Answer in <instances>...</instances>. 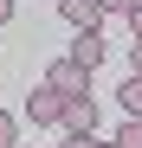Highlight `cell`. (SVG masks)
I'll return each mask as SVG.
<instances>
[{
  "instance_id": "obj_12",
  "label": "cell",
  "mask_w": 142,
  "mask_h": 148,
  "mask_svg": "<svg viewBox=\"0 0 142 148\" xmlns=\"http://www.w3.org/2000/svg\"><path fill=\"white\" fill-rule=\"evenodd\" d=\"M129 77H142V45H136V58H129Z\"/></svg>"
},
{
  "instance_id": "obj_13",
  "label": "cell",
  "mask_w": 142,
  "mask_h": 148,
  "mask_svg": "<svg viewBox=\"0 0 142 148\" xmlns=\"http://www.w3.org/2000/svg\"><path fill=\"white\" fill-rule=\"evenodd\" d=\"M7 19H13V0H0V26H7Z\"/></svg>"
},
{
  "instance_id": "obj_9",
  "label": "cell",
  "mask_w": 142,
  "mask_h": 148,
  "mask_svg": "<svg viewBox=\"0 0 142 148\" xmlns=\"http://www.w3.org/2000/svg\"><path fill=\"white\" fill-rule=\"evenodd\" d=\"M13 135H19V122H13L7 110H0V148H13Z\"/></svg>"
},
{
  "instance_id": "obj_14",
  "label": "cell",
  "mask_w": 142,
  "mask_h": 148,
  "mask_svg": "<svg viewBox=\"0 0 142 148\" xmlns=\"http://www.w3.org/2000/svg\"><path fill=\"white\" fill-rule=\"evenodd\" d=\"M97 148H116V142H97Z\"/></svg>"
},
{
  "instance_id": "obj_1",
  "label": "cell",
  "mask_w": 142,
  "mask_h": 148,
  "mask_svg": "<svg viewBox=\"0 0 142 148\" xmlns=\"http://www.w3.org/2000/svg\"><path fill=\"white\" fill-rule=\"evenodd\" d=\"M45 84H52V90L65 97V103H71V97H90V71H84L78 58H58L52 71H45Z\"/></svg>"
},
{
  "instance_id": "obj_7",
  "label": "cell",
  "mask_w": 142,
  "mask_h": 148,
  "mask_svg": "<svg viewBox=\"0 0 142 148\" xmlns=\"http://www.w3.org/2000/svg\"><path fill=\"white\" fill-rule=\"evenodd\" d=\"M116 148H142V116H129L123 129H116Z\"/></svg>"
},
{
  "instance_id": "obj_11",
  "label": "cell",
  "mask_w": 142,
  "mask_h": 148,
  "mask_svg": "<svg viewBox=\"0 0 142 148\" xmlns=\"http://www.w3.org/2000/svg\"><path fill=\"white\" fill-rule=\"evenodd\" d=\"M129 26H136V45H142V7H129Z\"/></svg>"
},
{
  "instance_id": "obj_4",
  "label": "cell",
  "mask_w": 142,
  "mask_h": 148,
  "mask_svg": "<svg viewBox=\"0 0 142 148\" xmlns=\"http://www.w3.org/2000/svg\"><path fill=\"white\" fill-rule=\"evenodd\" d=\"M58 129H97V103H90V97H71V103H65V116H58Z\"/></svg>"
},
{
  "instance_id": "obj_10",
  "label": "cell",
  "mask_w": 142,
  "mask_h": 148,
  "mask_svg": "<svg viewBox=\"0 0 142 148\" xmlns=\"http://www.w3.org/2000/svg\"><path fill=\"white\" fill-rule=\"evenodd\" d=\"M97 13H129V0H97Z\"/></svg>"
},
{
  "instance_id": "obj_15",
  "label": "cell",
  "mask_w": 142,
  "mask_h": 148,
  "mask_svg": "<svg viewBox=\"0 0 142 148\" xmlns=\"http://www.w3.org/2000/svg\"><path fill=\"white\" fill-rule=\"evenodd\" d=\"M129 7H142V0H129Z\"/></svg>"
},
{
  "instance_id": "obj_2",
  "label": "cell",
  "mask_w": 142,
  "mask_h": 148,
  "mask_svg": "<svg viewBox=\"0 0 142 148\" xmlns=\"http://www.w3.org/2000/svg\"><path fill=\"white\" fill-rule=\"evenodd\" d=\"M26 116H32V122H58V116H65V97H58L52 84H32V90H26Z\"/></svg>"
},
{
  "instance_id": "obj_5",
  "label": "cell",
  "mask_w": 142,
  "mask_h": 148,
  "mask_svg": "<svg viewBox=\"0 0 142 148\" xmlns=\"http://www.w3.org/2000/svg\"><path fill=\"white\" fill-rule=\"evenodd\" d=\"M71 58H78L84 71H97V64H103V39H97V32H78V45H71Z\"/></svg>"
},
{
  "instance_id": "obj_8",
  "label": "cell",
  "mask_w": 142,
  "mask_h": 148,
  "mask_svg": "<svg viewBox=\"0 0 142 148\" xmlns=\"http://www.w3.org/2000/svg\"><path fill=\"white\" fill-rule=\"evenodd\" d=\"M58 148H97V135H84V129H65V142Z\"/></svg>"
},
{
  "instance_id": "obj_6",
  "label": "cell",
  "mask_w": 142,
  "mask_h": 148,
  "mask_svg": "<svg viewBox=\"0 0 142 148\" xmlns=\"http://www.w3.org/2000/svg\"><path fill=\"white\" fill-rule=\"evenodd\" d=\"M123 116H142V77H123Z\"/></svg>"
},
{
  "instance_id": "obj_3",
  "label": "cell",
  "mask_w": 142,
  "mask_h": 148,
  "mask_svg": "<svg viewBox=\"0 0 142 148\" xmlns=\"http://www.w3.org/2000/svg\"><path fill=\"white\" fill-rule=\"evenodd\" d=\"M58 19H65V26H78V32H97V0H58Z\"/></svg>"
}]
</instances>
